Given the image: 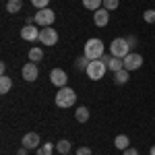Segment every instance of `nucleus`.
I'll return each instance as SVG.
<instances>
[{
  "label": "nucleus",
  "instance_id": "1",
  "mask_svg": "<svg viewBox=\"0 0 155 155\" xmlns=\"http://www.w3.org/2000/svg\"><path fill=\"white\" fill-rule=\"evenodd\" d=\"M104 54H106V52H104V41H101V39H97V37H91V39H87L83 56H87L89 60H99L101 56H104Z\"/></svg>",
  "mask_w": 155,
  "mask_h": 155
},
{
  "label": "nucleus",
  "instance_id": "2",
  "mask_svg": "<svg viewBox=\"0 0 155 155\" xmlns=\"http://www.w3.org/2000/svg\"><path fill=\"white\" fill-rule=\"evenodd\" d=\"M74 101H77V93L72 91L71 87H62L58 89V93H56V106L58 107H72L74 106Z\"/></svg>",
  "mask_w": 155,
  "mask_h": 155
},
{
  "label": "nucleus",
  "instance_id": "3",
  "mask_svg": "<svg viewBox=\"0 0 155 155\" xmlns=\"http://www.w3.org/2000/svg\"><path fill=\"white\" fill-rule=\"evenodd\" d=\"M110 54H112L114 58H126V56L130 54V46H128L126 37H116V39L112 41V46H110Z\"/></svg>",
  "mask_w": 155,
  "mask_h": 155
},
{
  "label": "nucleus",
  "instance_id": "4",
  "mask_svg": "<svg viewBox=\"0 0 155 155\" xmlns=\"http://www.w3.org/2000/svg\"><path fill=\"white\" fill-rule=\"evenodd\" d=\"M107 71V64L106 62H101V60H91V64L87 66V77L91 79V81H99V79H104V74Z\"/></svg>",
  "mask_w": 155,
  "mask_h": 155
},
{
  "label": "nucleus",
  "instance_id": "5",
  "mask_svg": "<svg viewBox=\"0 0 155 155\" xmlns=\"http://www.w3.org/2000/svg\"><path fill=\"white\" fill-rule=\"evenodd\" d=\"M54 21H56V15L52 8H41L35 12V25H39V27H52Z\"/></svg>",
  "mask_w": 155,
  "mask_h": 155
},
{
  "label": "nucleus",
  "instance_id": "6",
  "mask_svg": "<svg viewBox=\"0 0 155 155\" xmlns=\"http://www.w3.org/2000/svg\"><path fill=\"white\" fill-rule=\"evenodd\" d=\"M39 41H41L44 46H56V44H58V31L52 29V27H44V29L39 31Z\"/></svg>",
  "mask_w": 155,
  "mask_h": 155
},
{
  "label": "nucleus",
  "instance_id": "7",
  "mask_svg": "<svg viewBox=\"0 0 155 155\" xmlns=\"http://www.w3.org/2000/svg\"><path fill=\"white\" fill-rule=\"evenodd\" d=\"M124 60V68L130 72V71H137V68H141L143 66V56L141 54H137V52H130L126 58H122Z\"/></svg>",
  "mask_w": 155,
  "mask_h": 155
},
{
  "label": "nucleus",
  "instance_id": "8",
  "mask_svg": "<svg viewBox=\"0 0 155 155\" xmlns=\"http://www.w3.org/2000/svg\"><path fill=\"white\" fill-rule=\"evenodd\" d=\"M50 81H52V85H56L58 89H62V87H66L68 74H66V71H62V68H54V71L50 72Z\"/></svg>",
  "mask_w": 155,
  "mask_h": 155
},
{
  "label": "nucleus",
  "instance_id": "9",
  "mask_svg": "<svg viewBox=\"0 0 155 155\" xmlns=\"http://www.w3.org/2000/svg\"><path fill=\"white\" fill-rule=\"evenodd\" d=\"M41 145V141H39V134L37 132H27L23 137V141H21V147H25V149H37Z\"/></svg>",
  "mask_w": 155,
  "mask_h": 155
},
{
  "label": "nucleus",
  "instance_id": "10",
  "mask_svg": "<svg viewBox=\"0 0 155 155\" xmlns=\"http://www.w3.org/2000/svg\"><path fill=\"white\" fill-rule=\"evenodd\" d=\"M39 31L41 29H37L35 25H25L21 29V37L25 41H35V39H39Z\"/></svg>",
  "mask_w": 155,
  "mask_h": 155
},
{
  "label": "nucleus",
  "instance_id": "11",
  "mask_svg": "<svg viewBox=\"0 0 155 155\" xmlns=\"http://www.w3.org/2000/svg\"><path fill=\"white\" fill-rule=\"evenodd\" d=\"M21 74H23L25 81L33 83V81L37 79V64H35V62H27L23 68H21Z\"/></svg>",
  "mask_w": 155,
  "mask_h": 155
},
{
  "label": "nucleus",
  "instance_id": "12",
  "mask_svg": "<svg viewBox=\"0 0 155 155\" xmlns=\"http://www.w3.org/2000/svg\"><path fill=\"white\" fill-rule=\"evenodd\" d=\"M93 21H95L97 27H106V25L110 23V11H106V8L101 6L99 11L93 12Z\"/></svg>",
  "mask_w": 155,
  "mask_h": 155
},
{
  "label": "nucleus",
  "instance_id": "13",
  "mask_svg": "<svg viewBox=\"0 0 155 155\" xmlns=\"http://www.w3.org/2000/svg\"><path fill=\"white\" fill-rule=\"evenodd\" d=\"M128 71L126 68H122V71H118V72H114V83L116 85H126L128 83Z\"/></svg>",
  "mask_w": 155,
  "mask_h": 155
},
{
  "label": "nucleus",
  "instance_id": "14",
  "mask_svg": "<svg viewBox=\"0 0 155 155\" xmlns=\"http://www.w3.org/2000/svg\"><path fill=\"white\" fill-rule=\"evenodd\" d=\"M11 89H12V79L6 77V74H2V77H0V93L4 95V93H8Z\"/></svg>",
  "mask_w": 155,
  "mask_h": 155
},
{
  "label": "nucleus",
  "instance_id": "15",
  "mask_svg": "<svg viewBox=\"0 0 155 155\" xmlns=\"http://www.w3.org/2000/svg\"><path fill=\"white\" fill-rule=\"evenodd\" d=\"M44 60V50L41 48H31L29 50V62H41Z\"/></svg>",
  "mask_w": 155,
  "mask_h": 155
},
{
  "label": "nucleus",
  "instance_id": "16",
  "mask_svg": "<svg viewBox=\"0 0 155 155\" xmlns=\"http://www.w3.org/2000/svg\"><path fill=\"white\" fill-rule=\"evenodd\" d=\"M107 68H110L112 72L122 71V68H124V60H122V58H114V56H112V60L107 62Z\"/></svg>",
  "mask_w": 155,
  "mask_h": 155
},
{
  "label": "nucleus",
  "instance_id": "17",
  "mask_svg": "<svg viewBox=\"0 0 155 155\" xmlns=\"http://www.w3.org/2000/svg\"><path fill=\"white\" fill-rule=\"evenodd\" d=\"M114 145H116V149L124 151V149H128L130 141H128V137H126V134H118V137H116V141H114Z\"/></svg>",
  "mask_w": 155,
  "mask_h": 155
},
{
  "label": "nucleus",
  "instance_id": "18",
  "mask_svg": "<svg viewBox=\"0 0 155 155\" xmlns=\"http://www.w3.org/2000/svg\"><path fill=\"white\" fill-rule=\"evenodd\" d=\"M74 118H77V122H87L89 120V110L85 106H79L77 112H74Z\"/></svg>",
  "mask_w": 155,
  "mask_h": 155
},
{
  "label": "nucleus",
  "instance_id": "19",
  "mask_svg": "<svg viewBox=\"0 0 155 155\" xmlns=\"http://www.w3.org/2000/svg\"><path fill=\"white\" fill-rule=\"evenodd\" d=\"M56 151H58L60 155H66L68 151H71V141H66V139H60L58 143H56Z\"/></svg>",
  "mask_w": 155,
  "mask_h": 155
},
{
  "label": "nucleus",
  "instance_id": "20",
  "mask_svg": "<svg viewBox=\"0 0 155 155\" xmlns=\"http://www.w3.org/2000/svg\"><path fill=\"white\" fill-rule=\"evenodd\" d=\"M83 6L95 12V11H99V8L104 6V0H83Z\"/></svg>",
  "mask_w": 155,
  "mask_h": 155
},
{
  "label": "nucleus",
  "instance_id": "21",
  "mask_svg": "<svg viewBox=\"0 0 155 155\" xmlns=\"http://www.w3.org/2000/svg\"><path fill=\"white\" fill-rule=\"evenodd\" d=\"M54 147H56V145H52V143H48V141H46L44 145H39V147H37L35 151H37V155H52Z\"/></svg>",
  "mask_w": 155,
  "mask_h": 155
},
{
  "label": "nucleus",
  "instance_id": "22",
  "mask_svg": "<svg viewBox=\"0 0 155 155\" xmlns=\"http://www.w3.org/2000/svg\"><path fill=\"white\" fill-rule=\"evenodd\" d=\"M21 6H23V0H8V2H6V11L12 12V15L21 11Z\"/></svg>",
  "mask_w": 155,
  "mask_h": 155
},
{
  "label": "nucleus",
  "instance_id": "23",
  "mask_svg": "<svg viewBox=\"0 0 155 155\" xmlns=\"http://www.w3.org/2000/svg\"><path fill=\"white\" fill-rule=\"evenodd\" d=\"M89 64H91V60L87 58V56H79L77 62H74V66H77V68H83V71H87V66H89Z\"/></svg>",
  "mask_w": 155,
  "mask_h": 155
},
{
  "label": "nucleus",
  "instance_id": "24",
  "mask_svg": "<svg viewBox=\"0 0 155 155\" xmlns=\"http://www.w3.org/2000/svg\"><path fill=\"white\" fill-rule=\"evenodd\" d=\"M143 19H145V23H155V11L153 8H147V11L143 12Z\"/></svg>",
  "mask_w": 155,
  "mask_h": 155
},
{
  "label": "nucleus",
  "instance_id": "25",
  "mask_svg": "<svg viewBox=\"0 0 155 155\" xmlns=\"http://www.w3.org/2000/svg\"><path fill=\"white\" fill-rule=\"evenodd\" d=\"M118 4H120L118 0H104V8H106V11H110V12L116 11V8H118Z\"/></svg>",
  "mask_w": 155,
  "mask_h": 155
},
{
  "label": "nucleus",
  "instance_id": "26",
  "mask_svg": "<svg viewBox=\"0 0 155 155\" xmlns=\"http://www.w3.org/2000/svg\"><path fill=\"white\" fill-rule=\"evenodd\" d=\"M48 2H50V0H31V4L35 6L37 11H41V8H48Z\"/></svg>",
  "mask_w": 155,
  "mask_h": 155
},
{
  "label": "nucleus",
  "instance_id": "27",
  "mask_svg": "<svg viewBox=\"0 0 155 155\" xmlns=\"http://www.w3.org/2000/svg\"><path fill=\"white\" fill-rule=\"evenodd\" d=\"M77 155H93V153H91V149H89V147H81V149L77 151Z\"/></svg>",
  "mask_w": 155,
  "mask_h": 155
},
{
  "label": "nucleus",
  "instance_id": "28",
  "mask_svg": "<svg viewBox=\"0 0 155 155\" xmlns=\"http://www.w3.org/2000/svg\"><path fill=\"white\" fill-rule=\"evenodd\" d=\"M122 155H139V151H137V149H132V147H128V149H124V151H122Z\"/></svg>",
  "mask_w": 155,
  "mask_h": 155
},
{
  "label": "nucleus",
  "instance_id": "29",
  "mask_svg": "<svg viewBox=\"0 0 155 155\" xmlns=\"http://www.w3.org/2000/svg\"><path fill=\"white\" fill-rule=\"evenodd\" d=\"M126 41H128V46H130V48L137 46V37H134V35H128V37H126Z\"/></svg>",
  "mask_w": 155,
  "mask_h": 155
},
{
  "label": "nucleus",
  "instance_id": "30",
  "mask_svg": "<svg viewBox=\"0 0 155 155\" xmlns=\"http://www.w3.org/2000/svg\"><path fill=\"white\" fill-rule=\"evenodd\" d=\"M99 60H101V62H106V64H107V62L112 60V54H110V56H107V54H104V56H101V58H99Z\"/></svg>",
  "mask_w": 155,
  "mask_h": 155
},
{
  "label": "nucleus",
  "instance_id": "31",
  "mask_svg": "<svg viewBox=\"0 0 155 155\" xmlns=\"http://www.w3.org/2000/svg\"><path fill=\"white\" fill-rule=\"evenodd\" d=\"M27 151H29V149H25V147H21V149L17 151V155H27Z\"/></svg>",
  "mask_w": 155,
  "mask_h": 155
},
{
  "label": "nucleus",
  "instance_id": "32",
  "mask_svg": "<svg viewBox=\"0 0 155 155\" xmlns=\"http://www.w3.org/2000/svg\"><path fill=\"white\" fill-rule=\"evenodd\" d=\"M149 155H155V145L151 147V151H149Z\"/></svg>",
  "mask_w": 155,
  "mask_h": 155
},
{
  "label": "nucleus",
  "instance_id": "33",
  "mask_svg": "<svg viewBox=\"0 0 155 155\" xmlns=\"http://www.w3.org/2000/svg\"><path fill=\"white\" fill-rule=\"evenodd\" d=\"M66 155H68V153H66Z\"/></svg>",
  "mask_w": 155,
  "mask_h": 155
}]
</instances>
